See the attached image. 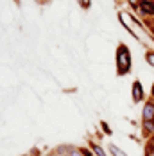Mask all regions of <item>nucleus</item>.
Returning a JSON list of instances; mask_svg holds the SVG:
<instances>
[{"label":"nucleus","mask_w":154,"mask_h":156,"mask_svg":"<svg viewBox=\"0 0 154 156\" xmlns=\"http://www.w3.org/2000/svg\"><path fill=\"white\" fill-rule=\"evenodd\" d=\"M143 120H154V104L149 102L143 108Z\"/></svg>","instance_id":"obj_3"},{"label":"nucleus","mask_w":154,"mask_h":156,"mask_svg":"<svg viewBox=\"0 0 154 156\" xmlns=\"http://www.w3.org/2000/svg\"><path fill=\"white\" fill-rule=\"evenodd\" d=\"M117 63H118V72H120V74H127V72H129V68H131V56H129L127 47H118Z\"/></svg>","instance_id":"obj_1"},{"label":"nucleus","mask_w":154,"mask_h":156,"mask_svg":"<svg viewBox=\"0 0 154 156\" xmlns=\"http://www.w3.org/2000/svg\"><path fill=\"white\" fill-rule=\"evenodd\" d=\"M92 149H93V153H95L97 156H106V154H104V151H102V149H100L99 145H95V144L92 145Z\"/></svg>","instance_id":"obj_6"},{"label":"nucleus","mask_w":154,"mask_h":156,"mask_svg":"<svg viewBox=\"0 0 154 156\" xmlns=\"http://www.w3.org/2000/svg\"><path fill=\"white\" fill-rule=\"evenodd\" d=\"M109 151L113 153V156H127V154L122 151V149H118L117 145H109Z\"/></svg>","instance_id":"obj_5"},{"label":"nucleus","mask_w":154,"mask_h":156,"mask_svg":"<svg viewBox=\"0 0 154 156\" xmlns=\"http://www.w3.org/2000/svg\"><path fill=\"white\" fill-rule=\"evenodd\" d=\"M142 2H145V4H152V0H142Z\"/></svg>","instance_id":"obj_11"},{"label":"nucleus","mask_w":154,"mask_h":156,"mask_svg":"<svg viewBox=\"0 0 154 156\" xmlns=\"http://www.w3.org/2000/svg\"><path fill=\"white\" fill-rule=\"evenodd\" d=\"M145 59H147L149 65H152V66H154V52H149V54L145 56Z\"/></svg>","instance_id":"obj_8"},{"label":"nucleus","mask_w":154,"mask_h":156,"mask_svg":"<svg viewBox=\"0 0 154 156\" xmlns=\"http://www.w3.org/2000/svg\"><path fill=\"white\" fill-rule=\"evenodd\" d=\"M138 9L143 15H154V4H145V2H142Z\"/></svg>","instance_id":"obj_4"},{"label":"nucleus","mask_w":154,"mask_h":156,"mask_svg":"<svg viewBox=\"0 0 154 156\" xmlns=\"http://www.w3.org/2000/svg\"><path fill=\"white\" fill-rule=\"evenodd\" d=\"M82 7H90V0H79Z\"/></svg>","instance_id":"obj_10"},{"label":"nucleus","mask_w":154,"mask_h":156,"mask_svg":"<svg viewBox=\"0 0 154 156\" xmlns=\"http://www.w3.org/2000/svg\"><path fill=\"white\" fill-rule=\"evenodd\" d=\"M152 94H154V88H152Z\"/></svg>","instance_id":"obj_13"},{"label":"nucleus","mask_w":154,"mask_h":156,"mask_svg":"<svg viewBox=\"0 0 154 156\" xmlns=\"http://www.w3.org/2000/svg\"><path fill=\"white\" fill-rule=\"evenodd\" d=\"M145 129L151 133V131H154V122L152 120H145Z\"/></svg>","instance_id":"obj_7"},{"label":"nucleus","mask_w":154,"mask_h":156,"mask_svg":"<svg viewBox=\"0 0 154 156\" xmlns=\"http://www.w3.org/2000/svg\"><path fill=\"white\" fill-rule=\"evenodd\" d=\"M129 4H131L133 7H136V9L140 7V2H138V0H129Z\"/></svg>","instance_id":"obj_9"},{"label":"nucleus","mask_w":154,"mask_h":156,"mask_svg":"<svg viewBox=\"0 0 154 156\" xmlns=\"http://www.w3.org/2000/svg\"><path fill=\"white\" fill-rule=\"evenodd\" d=\"M133 99L138 102L143 99V88H142V84H140V81H136L135 84H133Z\"/></svg>","instance_id":"obj_2"},{"label":"nucleus","mask_w":154,"mask_h":156,"mask_svg":"<svg viewBox=\"0 0 154 156\" xmlns=\"http://www.w3.org/2000/svg\"><path fill=\"white\" fill-rule=\"evenodd\" d=\"M149 156H154V154H149Z\"/></svg>","instance_id":"obj_14"},{"label":"nucleus","mask_w":154,"mask_h":156,"mask_svg":"<svg viewBox=\"0 0 154 156\" xmlns=\"http://www.w3.org/2000/svg\"><path fill=\"white\" fill-rule=\"evenodd\" d=\"M72 156H81V153H74V154H72Z\"/></svg>","instance_id":"obj_12"}]
</instances>
